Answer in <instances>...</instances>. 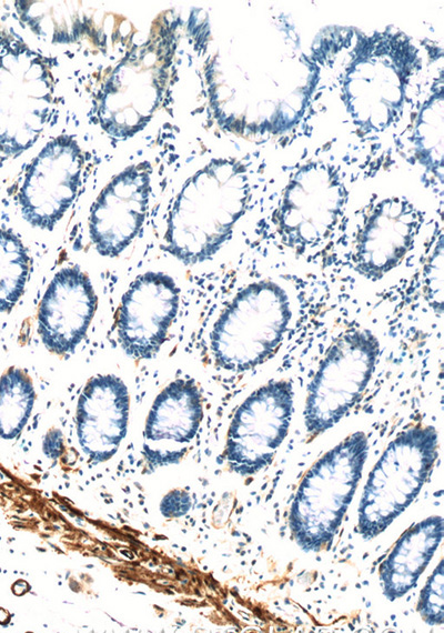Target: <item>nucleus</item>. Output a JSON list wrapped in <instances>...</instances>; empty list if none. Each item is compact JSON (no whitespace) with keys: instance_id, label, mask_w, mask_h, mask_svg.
<instances>
[{"instance_id":"1","label":"nucleus","mask_w":444,"mask_h":633,"mask_svg":"<svg viewBox=\"0 0 444 633\" xmlns=\"http://www.w3.org/2000/svg\"><path fill=\"white\" fill-rule=\"evenodd\" d=\"M367 454V436L357 431L306 471L289 514L291 537L302 551L320 552L330 546L353 500Z\"/></svg>"},{"instance_id":"2","label":"nucleus","mask_w":444,"mask_h":633,"mask_svg":"<svg viewBox=\"0 0 444 633\" xmlns=\"http://www.w3.org/2000/svg\"><path fill=\"white\" fill-rule=\"evenodd\" d=\"M292 320L285 289L270 279L248 283L224 307L209 335L215 365L233 373L250 371L281 345Z\"/></svg>"},{"instance_id":"3","label":"nucleus","mask_w":444,"mask_h":633,"mask_svg":"<svg viewBox=\"0 0 444 633\" xmlns=\"http://www.w3.org/2000/svg\"><path fill=\"white\" fill-rule=\"evenodd\" d=\"M438 456L433 425H414L398 433L370 471L357 509V532L370 541L415 500Z\"/></svg>"},{"instance_id":"4","label":"nucleus","mask_w":444,"mask_h":633,"mask_svg":"<svg viewBox=\"0 0 444 633\" xmlns=\"http://www.w3.org/2000/svg\"><path fill=\"white\" fill-rule=\"evenodd\" d=\"M381 353L369 329L342 333L329 346L306 390L304 426L313 440L336 425L362 399Z\"/></svg>"},{"instance_id":"5","label":"nucleus","mask_w":444,"mask_h":633,"mask_svg":"<svg viewBox=\"0 0 444 633\" xmlns=\"http://www.w3.org/2000/svg\"><path fill=\"white\" fill-rule=\"evenodd\" d=\"M293 412L290 380H271L246 396L228 429L223 455L229 469L249 476L269 466L287 436Z\"/></svg>"},{"instance_id":"6","label":"nucleus","mask_w":444,"mask_h":633,"mask_svg":"<svg viewBox=\"0 0 444 633\" xmlns=\"http://www.w3.org/2000/svg\"><path fill=\"white\" fill-rule=\"evenodd\" d=\"M180 288L161 271L139 274L122 294L114 315L117 341L133 360L154 358L180 305Z\"/></svg>"},{"instance_id":"7","label":"nucleus","mask_w":444,"mask_h":633,"mask_svg":"<svg viewBox=\"0 0 444 633\" xmlns=\"http://www.w3.org/2000/svg\"><path fill=\"white\" fill-rule=\"evenodd\" d=\"M98 308L89 275L78 265L60 269L49 282L38 307V334L52 354H72L85 338Z\"/></svg>"},{"instance_id":"8","label":"nucleus","mask_w":444,"mask_h":633,"mask_svg":"<svg viewBox=\"0 0 444 633\" xmlns=\"http://www.w3.org/2000/svg\"><path fill=\"white\" fill-rule=\"evenodd\" d=\"M203 419L202 393L193 379L170 382L154 399L144 426L143 454L152 466L178 463Z\"/></svg>"},{"instance_id":"9","label":"nucleus","mask_w":444,"mask_h":633,"mask_svg":"<svg viewBox=\"0 0 444 633\" xmlns=\"http://www.w3.org/2000/svg\"><path fill=\"white\" fill-rule=\"evenodd\" d=\"M422 224L420 212L406 201L377 204L360 229L352 265L362 278L376 282L396 269L414 244Z\"/></svg>"},{"instance_id":"10","label":"nucleus","mask_w":444,"mask_h":633,"mask_svg":"<svg viewBox=\"0 0 444 633\" xmlns=\"http://www.w3.org/2000/svg\"><path fill=\"white\" fill-rule=\"evenodd\" d=\"M130 395L113 374H98L82 389L75 410L79 444L93 463L111 459L127 434Z\"/></svg>"},{"instance_id":"11","label":"nucleus","mask_w":444,"mask_h":633,"mask_svg":"<svg viewBox=\"0 0 444 633\" xmlns=\"http://www.w3.org/2000/svg\"><path fill=\"white\" fill-rule=\"evenodd\" d=\"M149 181L145 175L120 174L94 201L89 235L102 257L120 255L138 235L148 210Z\"/></svg>"},{"instance_id":"12","label":"nucleus","mask_w":444,"mask_h":633,"mask_svg":"<svg viewBox=\"0 0 444 633\" xmlns=\"http://www.w3.org/2000/svg\"><path fill=\"white\" fill-rule=\"evenodd\" d=\"M444 536L441 515L428 516L410 526L379 566L383 595L393 602L417 584Z\"/></svg>"},{"instance_id":"13","label":"nucleus","mask_w":444,"mask_h":633,"mask_svg":"<svg viewBox=\"0 0 444 633\" xmlns=\"http://www.w3.org/2000/svg\"><path fill=\"white\" fill-rule=\"evenodd\" d=\"M36 391L24 369L10 366L0 376V438L17 439L33 410Z\"/></svg>"},{"instance_id":"14","label":"nucleus","mask_w":444,"mask_h":633,"mask_svg":"<svg viewBox=\"0 0 444 633\" xmlns=\"http://www.w3.org/2000/svg\"><path fill=\"white\" fill-rule=\"evenodd\" d=\"M31 259L22 240L11 229L0 228V314L9 313L21 299Z\"/></svg>"},{"instance_id":"15","label":"nucleus","mask_w":444,"mask_h":633,"mask_svg":"<svg viewBox=\"0 0 444 633\" xmlns=\"http://www.w3.org/2000/svg\"><path fill=\"white\" fill-rule=\"evenodd\" d=\"M416 612L424 623L437 626L444 623V562L436 565L420 592Z\"/></svg>"},{"instance_id":"16","label":"nucleus","mask_w":444,"mask_h":633,"mask_svg":"<svg viewBox=\"0 0 444 633\" xmlns=\"http://www.w3.org/2000/svg\"><path fill=\"white\" fill-rule=\"evenodd\" d=\"M423 292L431 309L441 315L443 311V242H438L428 254L422 272Z\"/></svg>"},{"instance_id":"17","label":"nucleus","mask_w":444,"mask_h":633,"mask_svg":"<svg viewBox=\"0 0 444 633\" xmlns=\"http://www.w3.org/2000/svg\"><path fill=\"white\" fill-rule=\"evenodd\" d=\"M191 505L192 501L188 492L174 490L162 499L160 511L167 518H179L188 513Z\"/></svg>"},{"instance_id":"18","label":"nucleus","mask_w":444,"mask_h":633,"mask_svg":"<svg viewBox=\"0 0 444 633\" xmlns=\"http://www.w3.org/2000/svg\"><path fill=\"white\" fill-rule=\"evenodd\" d=\"M42 450L50 459H58L62 455L64 451V440L59 429H51L47 432L42 442Z\"/></svg>"}]
</instances>
